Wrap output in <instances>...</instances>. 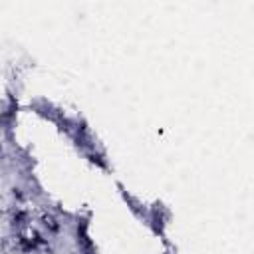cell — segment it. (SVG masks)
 Listing matches in <instances>:
<instances>
[{"label":"cell","mask_w":254,"mask_h":254,"mask_svg":"<svg viewBox=\"0 0 254 254\" xmlns=\"http://www.w3.org/2000/svg\"><path fill=\"white\" fill-rule=\"evenodd\" d=\"M77 240L81 242V248H83L85 252H91V240H89V236H87V228H85V224L77 226Z\"/></svg>","instance_id":"6da1fadb"}]
</instances>
